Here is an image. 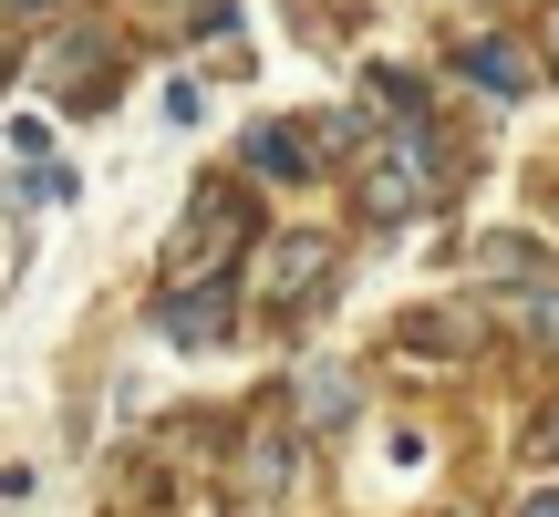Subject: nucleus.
Wrapping results in <instances>:
<instances>
[{"instance_id":"nucleus-9","label":"nucleus","mask_w":559,"mask_h":517,"mask_svg":"<svg viewBox=\"0 0 559 517\" xmlns=\"http://www.w3.org/2000/svg\"><path fill=\"white\" fill-rule=\"evenodd\" d=\"M456 62H466V83H487L498 104H519L528 83H539V62H528V41H508V32H477V41H466Z\"/></svg>"},{"instance_id":"nucleus-12","label":"nucleus","mask_w":559,"mask_h":517,"mask_svg":"<svg viewBox=\"0 0 559 517\" xmlns=\"http://www.w3.org/2000/svg\"><path fill=\"white\" fill-rule=\"evenodd\" d=\"M477 258H487V279H508V290H519V279H549V258L528 249V239H487Z\"/></svg>"},{"instance_id":"nucleus-3","label":"nucleus","mask_w":559,"mask_h":517,"mask_svg":"<svg viewBox=\"0 0 559 517\" xmlns=\"http://www.w3.org/2000/svg\"><path fill=\"white\" fill-rule=\"evenodd\" d=\"M249 228H260V218H249V187H239V177H198V197H187V228H177V249H166V269H177V279L228 269Z\"/></svg>"},{"instance_id":"nucleus-5","label":"nucleus","mask_w":559,"mask_h":517,"mask_svg":"<svg viewBox=\"0 0 559 517\" xmlns=\"http://www.w3.org/2000/svg\"><path fill=\"white\" fill-rule=\"evenodd\" d=\"M228 311H239V269H198V279H166L156 332L177 352H207V341H228Z\"/></svg>"},{"instance_id":"nucleus-10","label":"nucleus","mask_w":559,"mask_h":517,"mask_svg":"<svg viewBox=\"0 0 559 517\" xmlns=\"http://www.w3.org/2000/svg\"><path fill=\"white\" fill-rule=\"evenodd\" d=\"M228 486H239V497H260V507H280V497L300 486L290 435H249V445H239V477H228Z\"/></svg>"},{"instance_id":"nucleus-4","label":"nucleus","mask_w":559,"mask_h":517,"mask_svg":"<svg viewBox=\"0 0 559 517\" xmlns=\"http://www.w3.org/2000/svg\"><path fill=\"white\" fill-rule=\"evenodd\" d=\"M321 279H332V228H280V239L260 249V269H249L239 290L260 300V321H300Z\"/></svg>"},{"instance_id":"nucleus-6","label":"nucleus","mask_w":559,"mask_h":517,"mask_svg":"<svg viewBox=\"0 0 559 517\" xmlns=\"http://www.w3.org/2000/svg\"><path fill=\"white\" fill-rule=\"evenodd\" d=\"M41 83H52V104H104L115 94V32H62L52 52H41Z\"/></svg>"},{"instance_id":"nucleus-7","label":"nucleus","mask_w":559,"mask_h":517,"mask_svg":"<svg viewBox=\"0 0 559 517\" xmlns=\"http://www.w3.org/2000/svg\"><path fill=\"white\" fill-rule=\"evenodd\" d=\"M487 321H498V311H477V300H436V311H415V321L394 332V352H404V362H466V352L487 341Z\"/></svg>"},{"instance_id":"nucleus-8","label":"nucleus","mask_w":559,"mask_h":517,"mask_svg":"<svg viewBox=\"0 0 559 517\" xmlns=\"http://www.w3.org/2000/svg\"><path fill=\"white\" fill-rule=\"evenodd\" d=\"M353 414H362V383L342 373V362H300V373H290V424H300V435L353 424Z\"/></svg>"},{"instance_id":"nucleus-14","label":"nucleus","mask_w":559,"mask_h":517,"mask_svg":"<svg viewBox=\"0 0 559 517\" xmlns=\"http://www.w3.org/2000/svg\"><path fill=\"white\" fill-rule=\"evenodd\" d=\"M0 11H11V21H52L62 0H0Z\"/></svg>"},{"instance_id":"nucleus-16","label":"nucleus","mask_w":559,"mask_h":517,"mask_svg":"<svg viewBox=\"0 0 559 517\" xmlns=\"http://www.w3.org/2000/svg\"><path fill=\"white\" fill-rule=\"evenodd\" d=\"M519 517H559V486H539V497H519Z\"/></svg>"},{"instance_id":"nucleus-1","label":"nucleus","mask_w":559,"mask_h":517,"mask_svg":"<svg viewBox=\"0 0 559 517\" xmlns=\"http://www.w3.org/2000/svg\"><path fill=\"white\" fill-rule=\"evenodd\" d=\"M445 187H456V166H445V135H436L425 115H404L394 135H373V145H362V166H353V207H362L373 228L436 207Z\"/></svg>"},{"instance_id":"nucleus-15","label":"nucleus","mask_w":559,"mask_h":517,"mask_svg":"<svg viewBox=\"0 0 559 517\" xmlns=\"http://www.w3.org/2000/svg\"><path fill=\"white\" fill-rule=\"evenodd\" d=\"M539 456L559 466V404H549V414H539Z\"/></svg>"},{"instance_id":"nucleus-13","label":"nucleus","mask_w":559,"mask_h":517,"mask_svg":"<svg viewBox=\"0 0 559 517\" xmlns=\"http://www.w3.org/2000/svg\"><path fill=\"white\" fill-rule=\"evenodd\" d=\"M145 11H156L166 32H218V21H228V0H145Z\"/></svg>"},{"instance_id":"nucleus-2","label":"nucleus","mask_w":559,"mask_h":517,"mask_svg":"<svg viewBox=\"0 0 559 517\" xmlns=\"http://www.w3.org/2000/svg\"><path fill=\"white\" fill-rule=\"evenodd\" d=\"M362 145V115H270V124H249V177H270V187H311L332 156H353Z\"/></svg>"},{"instance_id":"nucleus-11","label":"nucleus","mask_w":559,"mask_h":517,"mask_svg":"<svg viewBox=\"0 0 559 517\" xmlns=\"http://www.w3.org/2000/svg\"><path fill=\"white\" fill-rule=\"evenodd\" d=\"M508 321H519L539 352H559V279H519V300H498Z\"/></svg>"}]
</instances>
